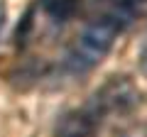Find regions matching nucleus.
Instances as JSON below:
<instances>
[{
    "label": "nucleus",
    "instance_id": "nucleus-1",
    "mask_svg": "<svg viewBox=\"0 0 147 137\" xmlns=\"http://www.w3.org/2000/svg\"><path fill=\"white\" fill-rule=\"evenodd\" d=\"M125 27L115 20L113 15L103 12L100 17H96L93 22L86 25V30L81 32V37L76 39L74 49L69 52V68L74 74H84L88 68H93L105 54L110 52L115 37Z\"/></svg>",
    "mask_w": 147,
    "mask_h": 137
},
{
    "label": "nucleus",
    "instance_id": "nucleus-2",
    "mask_svg": "<svg viewBox=\"0 0 147 137\" xmlns=\"http://www.w3.org/2000/svg\"><path fill=\"white\" fill-rule=\"evenodd\" d=\"M137 103H140L137 86L125 76H113L108 83L100 86V91L93 95V103L88 108L96 115H100V113H108V110H120V113L130 110Z\"/></svg>",
    "mask_w": 147,
    "mask_h": 137
},
{
    "label": "nucleus",
    "instance_id": "nucleus-3",
    "mask_svg": "<svg viewBox=\"0 0 147 137\" xmlns=\"http://www.w3.org/2000/svg\"><path fill=\"white\" fill-rule=\"evenodd\" d=\"M96 118L98 115L91 108L66 113L57 122V137H91L96 130Z\"/></svg>",
    "mask_w": 147,
    "mask_h": 137
},
{
    "label": "nucleus",
    "instance_id": "nucleus-4",
    "mask_svg": "<svg viewBox=\"0 0 147 137\" xmlns=\"http://www.w3.org/2000/svg\"><path fill=\"white\" fill-rule=\"evenodd\" d=\"M79 7H81V0H47V12L57 22L71 20Z\"/></svg>",
    "mask_w": 147,
    "mask_h": 137
},
{
    "label": "nucleus",
    "instance_id": "nucleus-5",
    "mask_svg": "<svg viewBox=\"0 0 147 137\" xmlns=\"http://www.w3.org/2000/svg\"><path fill=\"white\" fill-rule=\"evenodd\" d=\"M30 27H32V10H27V15L22 17V25H17V39H20V42L27 37Z\"/></svg>",
    "mask_w": 147,
    "mask_h": 137
},
{
    "label": "nucleus",
    "instance_id": "nucleus-6",
    "mask_svg": "<svg viewBox=\"0 0 147 137\" xmlns=\"http://www.w3.org/2000/svg\"><path fill=\"white\" fill-rule=\"evenodd\" d=\"M3 17H5V7L0 5V27H3Z\"/></svg>",
    "mask_w": 147,
    "mask_h": 137
}]
</instances>
